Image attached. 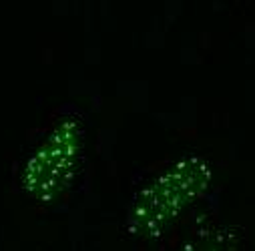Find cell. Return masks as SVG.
<instances>
[{"instance_id": "cell-3", "label": "cell", "mask_w": 255, "mask_h": 251, "mask_svg": "<svg viewBox=\"0 0 255 251\" xmlns=\"http://www.w3.org/2000/svg\"><path fill=\"white\" fill-rule=\"evenodd\" d=\"M181 251H237L233 235L223 227H205L191 237Z\"/></svg>"}, {"instance_id": "cell-1", "label": "cell", "mask_w": 255, "mask_h": 251, "mask_svg": "<svg viewBox=\"0 0 255 251\" xmlns=\"http://www.w3.org/2000/svg\"><path fill=\"white\" fill-rule=\"evenodd\" d=\"M209 165L201 157H183L149 181L135 197L129 227L137 235H155L193 201L209 183Z\"/></svg>"}, {"instance_id": "cell-2", "label": "cell", "mask_w": 255, "mask_h": 251, "mask_svg": "<svg viewBox=\"0 0 255 251\" xmlns=\"http://www.w3.org/2000/svg\"><path fill=\"white\" fill-rule=\"evenodd\" d=\"M83 131L77 117L58 119L30 153L22 169V187L40 201L54 199L69 185L81 155Z\"/></svg>"}]
</instances>
